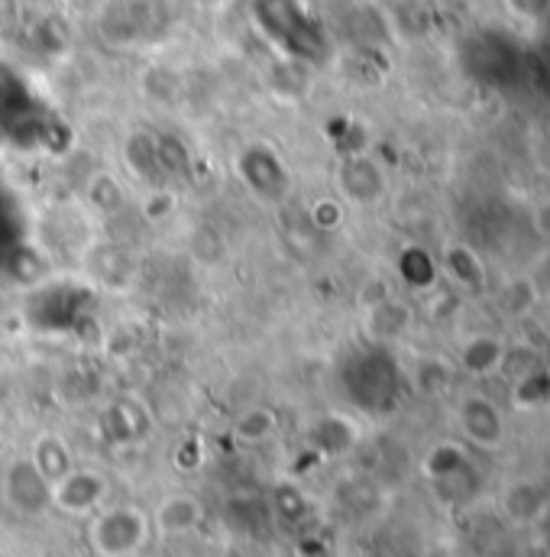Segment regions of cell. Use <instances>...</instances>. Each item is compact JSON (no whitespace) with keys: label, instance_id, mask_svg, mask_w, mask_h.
Wrapping results in <instances>:
<instances>
[{"label":"cell","instance_id":"52a82bcc","mask_svg":"<svg viewBox=\"0 0 550 557\" xmlns=\"http://www.w3.org/2000/svg\"><path fill=\"white\" fill-rule=\"evenodd\" d=\"M496 301L505 318H525V314H532V308L538 301V282L532 276L505 278L502 288L496 292Z\"/></svg>","mask_w":550,"mask_h":557},{"label":"cell","instance_id":"7a4b0ae2","mask_svg":"<svg viewBox=\"0 0 550 557\" xmlns=\"http://www.w3.org/2000/svg\"><path fill=\"white\" fill-rule=\"evenodd\" d=\"M108 483L95 470H68L49 483V499L65 512H88L104 499Z\"/></svg>","mask_w":550,"mask_h":557},{"label":"cell","instance_id":"8992f818","mask_svg":"<svg viewBox=\"0 0 550 557\" xmlns=\"http://www.w3.org/2000/svg\"><path fill=\"white\" fill-rule=\"evenodd\" d=\"M366 324H370V331H373V337H402L405 331H409V324H412V311L402 305V301H396L392 295L389 298H383V301H373V305H366Z\"/></svg>","mask_w":550,"mask_h":557},{"label":"cell","instance_id":"9c48e42d","mask_svg":"<svg viewBox=\"0 0 550 557\" xmlns=\"http://www.w3.org/2000/svg\"><path fill=\"white\" fill-rule=\"evenodd\" d=\"M443 273L453 278L457 285H463V288H479L483 278H486V270L476 260V253L460 247V244H450L443 250Z\"/></svg>","mask_w":550,"mask_h":557},{"label":"cell","instance_id":"5bb4252c","mask_svg":"<svg viewBox=\"0 0 550 557\" xmlns=\"http://www.w3.org/2000/svg\"><path fill=\"white\" fill-rule=\"evenodd\" d=\"M532 218H535L538 234H541V237H550V198H545V201L535 208V214H532Z\"/></svg>","mask_w":550,"mask_h":557},{"label":"cell","instance_id":"277c9868","mask_svg":"<svg viewBox=\"0 0 550 557\" xmlns=\"http://www.w3.org/2000/svg\"><path fill=\"white\" fill-rule=\"evenodd\" d=\"M340 185L347 191L350 201H360V205H370L383 195L386 188V175L383 169L366 159V156H357V159H347L343 169H340Z\"/></svg>","mask_w":550,"mask_h":557},{"label":"cell","instance_id":"4fadbf2b","mask_svg":"<svg viewBox=\"0 0 550 557\" xmlns=\"http://www.w3.org/2000/svg\"><path fill=\"white\" fill-rule=\"evenodd\" d=\"M273 428L275 418L270 409H253V412H247V416L237 421V434H240L243 441H260V437H266Z\"/></svg>","mask_w":550,"mask_h":557},{"label":"cell","instance_id":"8fae6325","mask_svg":"<svg viewBox=\"0 0 550 557\" xmlns=\"http://www.w3.org/2000/svg\"><path fill=\"white\" fill-rule=\"evenodd\" d=\"M311 224L324 234L337 231L343 224V201L340 198H317L311 205Z\"/></svg>","mask_w":550,"mask_h":557},{"label":"cell","instance_id":"ba28073f","mask_svg":"<svg viewBox=\"0 0 550 557\" xmlns=\"http://www.w3.org/2000/svg\"><path fill=\"white\" fill-rule=\"evenodd\" d=\"M201 522V506L191 496H168L159 509H155V525L168 535L178 532H191Z\"/></svg>","mask_w":550,"mask_h":557},{"label":"cell","instance_id":"7c38bea8","mask_svg":"<svg viewBox=\"0 0 550 557\" xmlns=\"http://www.w3.org/2000/svg\"><path fill=\"white\" fill-rule=\"evenodd\" d=\"M175 208H178V195L168 191V188H152V191L142 198V214H146L149 221H162V218L175 214Z\"/></svg>","mask_w":550,"mask_h":557},{"label":"cell","instance_id":"3957f363","mask_svg":"<svg viewBox=\"0 0 550 557\" xmlns=\"http://www.w3.org/2000/svg\"><path fill=\"white\" fill-rule=\"evenodd\" d=\"M460 428L463 434L486 447V450H496L505 437V421H502V412L492 399L486 396H466L460 403Z\"/></svg>","mask_w":550,"mask_h":557},{"label":"cell","instance_id":"6da1fadb","mask_svg":"<svg viewBox=\"0 0 550 557\" xmlns=\"http://www.w3.org/2000/svg\"><path fill=\"white\" fill-rule=\"evenodd\" d=\"M95 548L104 557H127L137 552L146 539V519L137 509H114L104 512L91 529Z\"/></svg>","mask_w":550,"mask_h":557},{"label":"cell","instance_id":"5b68a950","mask_svg":"<svg viewBox=\"0 0 550 557\" xmlns=\"http://www.w3.org/2000/svg\"><path fill=\"white\" fill-rule=\"evenodd\" d=\"M460 363L473 376H489L505 363V344L499 337H489V334L470 337L460 350Z\"/></svg>","mask_w":550,"mask_h":557},{"label":"cell","instance_id":"30bf717a","mask_svg":"<svg viewBox=\"0 0 550 557\" xmlns=\"http://www.w3.org/2000/svg\"><path fill=\"white\" fill-rule=\"evenodd\" d=\"M85 198H88V205L95 211L117 214L124 208V201H127V191H124V185L117 182L114 172H95L91 182H88V188H85Z\"/></svg>","mask_w":550,"mask_h":557}]
</instances>
